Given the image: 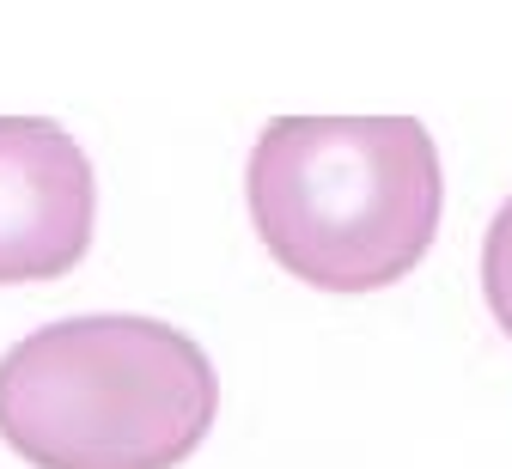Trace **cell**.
<instances>
[{
	"mask_svg": "<svg viewBox=\"0 0 512 469\" xmlns=\"http://www.w3.org/2000/svg\"><path fill=\"white\" fill-rule=\"evenodd\" d=\"M92 159L49 116H0V287L55 281L92 244Z\"/></svg>",
	"mask_w": 512,
	"mask_h": 469,
	"instance_id": "3957f363",
	"label": "cell"
},
{
	"mask_svg": "<svg viewBox=\"0 0 512 469\" xmlns=\"http://www.w3.org/2000/svg\"><path fill=\"white\" fill-rule=\"evenodd\" d=\"M482 299H488L494 323L512 335V195L500 201V214L482 238Z\"/></svg>",
	"mask_w": 512,
	"mask_h": 469,
	"instance_id": "277c9868",
	"label": "cell"
},
{
	"mask_svg": "<svg viewBox=\"0 0 512 469\" xmlns=\"http://www.w3.org/2000/svg\"><path fill=\"white\" fill-rule=\"evenodd\" d=\"M269 256L324 293L403 281L439 232V147L415 116H281L250 153Z\"/></svg>",
	"mask_w": 512,
	"mask_h": 469,
	"instance_id": "7a4b0ae2",
	"label": "cell"
},
{
	"mask_svg": "<svg viewBox=\"0 0 512 469\" xmlns=\"http://www.w3.org/2000/svg\"><path fill=\"white\" fill-rule=\"evenodd\" d=\"M214 409V360L159 317H61L0 360V439L31 469H177Z\"/></svg>",
	"mask_w": 512,
	"mask_h": 469,
	"instance_id": "6da1fadb",
	"label": "cell"
}]
</instances>
